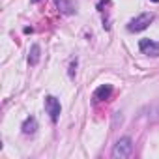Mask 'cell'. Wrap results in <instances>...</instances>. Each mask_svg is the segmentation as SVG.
<instances>
[{
    "label": "cell",
    "mask_w": 159,
    "mask_h": 159,
    "mask_svg": "<svg viewBox=\"0 0 159 159\" xmlns=\"http://www.w3.org/2000/svg\"><path fill=\"white\" fill-rule=\"evenodd\" d=\"M112 92H114L112 84H101V86H98V88L94 90V94H92V101H94V103L107 101V99H111Z\"/></svg>",
    "instance_id": "8992f818"
},
{
    "label": "cell",
    "mask_w": 159,
    "mask_h": 159,
    "mask_svg": "<svg viewBox=\"0 0 159 159\" xmlns=\"http://www.w3.org/2000/svg\"><path fill=\"white\" fill-rule=\"evenodd\" d=\"M139 49L142 54L152 56V58H159V41H153L150 38H144L139 41Z\"/></svg>",
    "instance_id": "277c9868"
},
{
    "label": "cell",
    "mask_w": 159,
    "mask_h": 159,
    "mask_svg": "<svg viewBox=\"0 0 159 159\" xmlns=\"http://www.w3.org/2000/svg\"><path fill=\"white\" fill-rule=\"evenodd\" d=\"M153 19H155V15L153 13H140V15H137L135 19H131L129 23H127V32H131V34H137V32H142V30H146L152 23H153Z\"/></svg>",
    "instance_id": "7a4b0ae2"
},
{
    "label": "cell",
    "mask_w": 159,
    "mask_h": 159,
    "mask_svg": "<svg viewBox=\"0 0 159 159\" xmlns=\"http://www.w3.org/2000/svg\"><path fill=\"white\" fill-rule=\"evenodd\" d=\"M107 4H111V0H99V4H98V11H103V8H105Z\"/></svg>",
    "instance_id": "7c38bea8"
},
{
    "label": "cell",
    "mask_w": 159,
    "mask_h": 159,
    "mask_svg": "<svg viewBox=\"0 0 159 159\" xmlns=\"http://www.w3.org/2000/svg\"><path fill=\"white\" fill-rule=\"evenodd\" d=\"M133 148H135V146H133V139H131L129 135H125V137H120V139L114 142L111 155H112L114 159H127V157L133 155Z\"/></svg>",
    "instance_id": "6da1fadb"
},
{
    "label": "cell",
    "mask_w": 159,
    "mask_h": 159,
    "mask_svg": "<svg viewBox=\"0 0 159 159\" xmlns=\"http://www.w3.org/2000/svg\"><path fill=\"white\" fill-rule=\"evenodd\" d=\"M118 124H122V112H114V120H112V129L118 125Z\"/></svg>",
    "instance_id": "8fae6325"
},
{
    "label": "cell",
    "mask_w": 159,
    "mask_h": 159,
    "mask_svg": "<svg viewBox=\"0 0 159 159\" xmlns=\"http://www.w3.org/2000/svg\"><path fill=\"white\" fill-rule=\"evenodd\" d=\"M54 6L62 15H75L77 13V0H54Z\"/></svg>",
    "instance_id": "5b68a950"
},
{
    "label": "cell",
    "mask_w": 159,
    "mask_h": 159,
    "mask_svg": "<svg viewBox=\"0 0 159 159\" xmlns=\"http://www.w3.org/2000/svg\"><path fill=\"white\" fill-rule=\"evenodd\" d=\"M39 60H41V47H39V43H32L30 52H28V64L34 67L39 64Z\"/></svg>",
    "instance_id": "9c48e42d"
},
{
    "label": "cell",
    "mask_w": 159,
    "mask_h": 159,
    "mask_svg": "<svg viewBox=\"0 0 159 159\" xmlns=\"http://www.w3.org/2000/svg\"><path fill=\"white\" fill-rule=\"evenodd\" d=\"M152 2H159V0H152Z\"/></svg>",
    "instance_id": "9a60e30c"
},
{
    "label": "cell",
    "mask_w": 159,
    "mask_h": 159,
    "mask_svg": "<svg viewBox=\"0 0 159 159\" xmlns=\"http://www.w3.org/2000/svg\"><path fill=\"white\" fill-rule=\"evenodd\" d=\"M77 66H79V60L73 58V60L69 62V67H67V77H69V79H75V75H77Z\"/></svg>",
    "instance_id": "30bf717a"
},
{
    "label": "cell",
    "mask_w": 159,
    "mask_h": 159,
    "mask_svg": "<svg viewBox=\"0 0 159 159\" xmlns=\"http://www.w3.org/2000/svg\"><path fill=\"white\" fill-rule=\"evenodd\" d=\"M21 131H23V135H26V137L36 135V131H38V120H36V116L25 118V122L21 124Z\"/></svg>",
    "instance_id": "ba28073f"
},
{
    "label": "cell",
    "mask_w": 159,
    "mask_h": 159,
    "mask_svg": "<svg viewBox=\"0 0 159 159\" xmlns=\"http://www.w3.org/2000/svg\"><path fill=\"white\" fill-rule=\"evenodd\" d=\"M30 2H32V4H38V2H39V0H30Z\"/></svg>",
    "instance_id": "5bb4252c"
},
{
    "label": "cell",
    "mask_w": 159,
    "mask_h": 159,
    "mask_svg": "<svg viewBox=\"0 0 159 159\" xmlns=\"http://www.w3.org/2000/svg\"><path fill=\"white\" fill-rule=\"evenodd\" d=\"M140 116H144L150 122H159V101H153L140 109Z\"/></svg>",
    "instance_id": "52a82bcc"
},
{
    "label": "cell",
    "mask_w": 159,
    "mask_h": 159,
    "mask_svg": "<svg viewBox=\"0 0 159 159\" xmlns=\"http://www.w3.org/2000/svg\"><path fill=\"white\" fill-rule=\"evenodd\" d=\"M43 105H45V112L49 114L51 122H52V124H56V122H58V118H60V114H62V105H60V99H58L56 96H45Z\"/></svg>",
    "instance_id": "3957f363"
},
{
    "label": "cell",
    "mask_w": 159,
    "mask_h": 159,
    "mask_svg": "<svg viewBox=\"0 0 159 159\" xmlns=\"http://www.w3.org/2000/svg\"><path fill=\"white\" fill-rule=\"evenodd\" d=\"M30 32H34V28H32V26H26V28H25V34H30Z\"/></svg>",
    "instance_id": "4fadbf2b"
}]
</instances>
